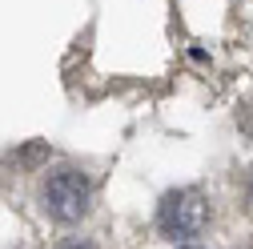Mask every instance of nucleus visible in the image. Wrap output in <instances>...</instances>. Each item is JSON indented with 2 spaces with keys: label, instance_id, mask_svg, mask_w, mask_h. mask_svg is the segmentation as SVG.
<instances>
[{
  "label": "nucleus",
  "instance_id": "obj_4",
  "mask_svg": "<svg viewBox=\"0 0 253 249\" xmlns=\"http://www.w3.org/2000/svg\"><path fill=\"white\" fill-rule=\"evenodd\" d=\"M237 124H241V133H249V137H253V105H245V109L237 113Z\"/></svg>",
  "mask_w": 253,
  "mask_h": 249
},
{
  "label": "nucleus",
  "instance_id": "obj_6",
  "mask_svg": "<svg viewBox=\"0 0 253 249\" xmlns=\"http://www.w3.org/2000/svg\"><path fill=\"white\" fill-rule=\"evenodd\" d=\"M245 201H249V213H253V177H249V193H245Z\"/></svg>",
  "mask_w": 253,
  "mask_h": 249
},
{
  "label": "nucleus",
  "instance_id": "obj_1",
  "mask_svg": "<svg viewBox=\"0 0 253 249\" xmlns=\"http://www.w3.org/2000/svg\"><path fill=\"white\" fill-rule=\"evenodd\" d=\"M41 205H44V213L52 217V221L77 225L81 217L88 213V205H92V181H88V173L84 169H56L44 181V189H41Z\"/></svg>",
  "mask_w": 253,
  "mask_h": 249
},
{
  "label": "nucleus",
  "instance_id": "obj_2",
  "mask_svg": "<svg viewBox=\"0 0 253 249\" xmlns=\"http://www.w3.org/2000/svg\"><path fill=\"white\" fill-rule=\"evenodd\" d=\"M209 221V201L201 197V189H173L165 193L161 209H157V229L169 241H189L197 237Z\"/></svg>",
  "mask_w": 253,
  "mask_h": 249
},
{
  "label": "nucleus",
  "instance_id": "obj_5",
  "mask_svg": "<svg viewBox=\"0 0 253 249\" xmlns=\"http://www.w3.org/2000/svg\"><path fill=\"white\" fill-rule=\"evenodd\" d=\"M60 249H97V245L84 241V237H69V241H60Z\"/></svg>",
  "mask_w": 253,
  "mask_h": 249
},
{
  "label": "nucleus",
  "instance_id": "obj_3",
  "mask_svg": "<svg viewBox=\"0 0 253 249\" xmlns=\"http://www.w3.org/2000/svg\"><path fill=\"white\" fill-rule=\"evenodd\" d=\"M44 157H48V145L33 141V145H24V149H16V153H12L8 161H12V165H20V169H33V165H41Z\"/></svg>",
  "mask_w": 253,
  "mask_h": 249
},
{
  "label": "nucleus",
  "instance_id": "obj_7",
  "mask_svg": "<svg viewBox=\"0 0 253 249\" xmlns=\"http://www.w3.org/2000/svg\"><path fill=\"white\" fill-rule=\"evenodd\" d=\"M181 249H205V245H181Z\"/></svg>",
  "mask_w": 253,
  "mask_h": 249
}]
</instances>
